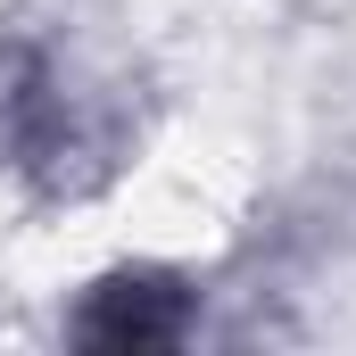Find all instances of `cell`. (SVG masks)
I'll return each mask as SVG.
<instances>
[{"label": "cell", "instance_id": "1", "mask_svg": "<svg viewBox=\"0 0 356 356\" xmlns=\"http://www.w3.org/2000/svg\"><path fill=\"white\" fill-rule=\"evenodd\" d=\"M182 332V290L158 273H116L99 282L83 307V340L91 348H166Z\"/></svg>", "mask_w": 356, "mask_h": 356}]
</instances>
